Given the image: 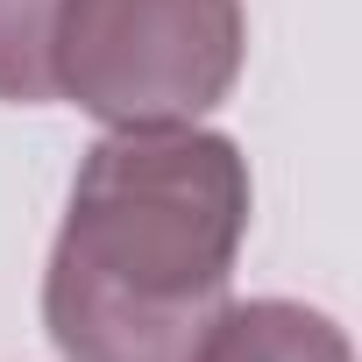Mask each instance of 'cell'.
Instances as JSON below:
<instances>
[{
  "label": "cell",
  "mask_w": 362,
  "mask_h": 362,
  "mask_svg": "<svg viewBox=\"0 0 362 362\" xmlns=\"http://www.w3.org/2000/svg\"><path fill=\"white\" fill-rule=\"evenodd\" d=\"M256 185L235 135L107 128L71 177L43 263L57 362H185L235 291Z\"/></svg>",
  "instance_id": "cell-1"
},
{
  "label": "cell",
  "mask_w": 362,
  "mask_h": 362,
  "mask_svg": "<svg viewBox=\"0 0 362 362\" xmlns=\"http://www.w3.org/2000/svg\"><path fill=\"white\" fill-rule=\"evenodd\" d=\"M249 57L242 0H64L50 86L107 128H177L214 114Z\"/></svg>",
  "instance_id": "cell-2"
},
{
  "label": "cell",
  "mask_w": 362,
  "mask_h": 362,
  "mask_svg": "<svg viewBox=\"0 0 362 362\" xmlns=\"http://www.w3.org/2000/svg\"><path fill=\"white\" fill-rule=\"evenodd\" d=\"M185 362H355V348L320 305H298V298L235 305L228 298Z\"/></svg>",
  "instance_id": "cell-3"
},
{
  "label": "cell",
  "mask_w": 362,
  "mask_h": 362,
  "mask_svg": "<svg viewBox=\"0 0 362 362\" xmlns=\"http://www.w3.org/2000/svg\"><path fill=\"white\" fill-rule=\"evenodd\" d=\"M64 0H0V100L8 107H50V29Z\"/></svg>",
  "instance_id": "cell-4"
}]
</instances>
